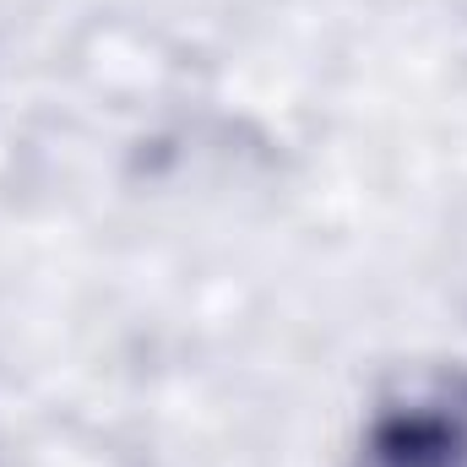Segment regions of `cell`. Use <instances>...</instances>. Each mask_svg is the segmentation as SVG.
<instances>
[{"label":"cell","mask_w":467,"mask_h":467,"mask_svg":"<svg viewBox=\"0 0 467 467\" xmlns=\"http://www.w3.org/2000/svg\"><path fill=\"white\" fill-rule=\"evenodd\" d=\"M364 467H467V391L435 386L386 402L369 424Z\"/></svg>","instance_id":"1"}]
</instances>
